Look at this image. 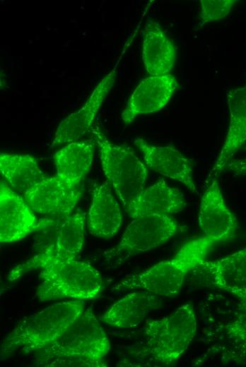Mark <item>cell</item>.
<instances>
[{"label": "cell", "instance_id": "obj_16", "mask_svg": "<svg viewBox=\"0 0 246 367\" xmlns=\"http://www.w3.org/2000/svg\"><path fill=\"white\" fill-rule=\"evenodd\" d=\"M230 121L226 140L210 172L207 181L225 169L226 165L246 141V83L230 89L227 94Z\"/></svg>", "mask_w": 246, "mask_h": 367}, {"label": "cell", "instance_id": "obj_23", "mask_svg": "<svg viewBox=\"0 0 246 367\" xmlns=\"http://www.w3.org/2000/svg\"><path fill=\"white\" fill-rule=\"evenodd\" d=\"M238 1L236 0H200L201 12L199 28L207 23L225 18Z\"/></svg>", "mask_w": 246, "mask_h": 367}, {"label": "cell", "instance_id": "obj_8", "mask_svg": "<svg viewBox=\"0 0 246 367\" xmlns=\"http://www.w3.org/2000/svg\"><path fill=\"white\" fill-rule=\"evenodd\" d=\"M85 215L76 212L62 219L54 241L45 250L11 269L8 279L14 281L30 271L59 261L76 258L85 239Z\"/></svg>", "mask_w": 246, "mask_h": 367}, {"label": "cell", "instance_id": "obj_5", "mask_svg": "<svg viewBox=\"0 0 246 367\" xmlns=\"http://www.w3.org/2000/svg\"><path fill=\"white\" fill-rule=\"evenodd\" d=\"M36 295L41 301L91 299L103 289L102 277L90 263L76 258L59 261L41 269Z\"/></svg>", "mask_w": 246, "mask_h": 367}, {"label": "cell", "instance_id": "obj_15", "mask_svg": "<svg viewBox=\"0 0 246 367\" xmlns=\"http://www.w3.org/2000/svg\"><path fill=\"white\" fill-rule=\"evenodd\" d=\"M193 272L240 301H246V248L218 260H206Z\"/></svg>", "mask_w": 246, "mask_h": 367}, {"label": "cell", "instance_id": "obj_25", "mask_svg": "<svg viewBox=\"0 0 246 367\" xmlns=\"http://www.w3.org/2000/svg\"><path fill=\"white\" fill-rule=\"evenodd\" d=\"M225 169L234 172L235 174H246V157L242 159H232L226 165Z\"/></svg>", "mask_w": 246, "mask_h": 367}, {"label": "cell", "instance_id": "obj_19", "mask_svg": "<svg viewBox=\"0 0 246 367\" xmlns=\"http://www.w3.org/2000/svg\"><path fill=\"white\" fill-rule=\"evenodd\" d=\"M122 222L120 207L107 182L93 189L88 212V227L90 233L99 239L113 238Z\"/></svg>", "mask_w": 246, "mask_h": 367}, {"label": "cell", "instance_id": "obj_9", "mask_svg": "<svg viewBox=\"0 0 246 367\" xmlns=\"http://www.w3.org/2000/svg\"><path fill=\"white\" fill-rule=\"evenodd\" d=\"M24 198L4 179L0 184V241L11 243L41 229L53 225L50 218L38 220Z\"/></svg>", "mask_w": 246, "mask_h": 367}, {"label": "cell", "instance_id": "obj_21", "mask_svg": "<svg viewBox=\"0 0 246 367\" xmlns=\"http://www.w3.org/2000/svg\"><path fill=\"white\" fill-rule=\"evenodd\" d=\"M95 143L93 139L78 140L57 151L54 156L56 175L69 186L78 188L90 169Z\"/></svg>", "mask_w": 246, "mask_h": 367}, {"label": "cell", "instance_id": "obj_10", "mask_svg": "<svg viewBox=\"0 0 246 367\" xmlns=\"http://www.w3.org/2000/svg\"><path fill=\"white\" fill-rule=\"evenodd\" d=\"M127 47V46L124 47L115 66L100 80L81 108L69 115L59 124L52 143V148L78 140L88 131L105 98L115 83L117 67Z\"/></svg>", "mask_w": 246, "mask_h": 367}, {"label": "cell", "instance_id": "obj_18", "mask_svg": "<svg viewBox=\"0 0 246 367\" xmlns=\"http://www.w3.org/2000/svg\"><path fill=\"white\" fill-rule=\"evenodd\" d=\"M162 301L161 296L146 291L131 292L113 303L100 320L112 327L133 328L152 311L159 308Z\"/></svg>", "mask_w": 246, "mask_h": 367}, {"label": "cell", "instance_id": "obj_3", "mask_svg": "<svg viewBox=\"0 0 246 367\" xmlns=\"http://www.w3.org/2000/svg\"><path fill=\"white\" fill-rule=\"evenodd\" d=\"M85 307L81 300L64 301L25 318L3 339L1 351L28 353L45 348L67 330Z\"/></svg>", "mask_w": 246, "mask_h": 367}, {"label": "cell", "instance_id": "obj_2", "mask_svg": "<svg viewBox=\"0 0 246 367\" xmlns=\"http://www.w3.org/2000/svg\"><path fill=\"white\" fill-rule=\"evenodd\" d=\"M214 245L204 236L189 241L172 258L124 279L112 289H139L161 297L175 296L182 289L188 274L206 260Z\"/></svg>", "mask_w": 246, "mask_h": 367}, {"label": "cell", "instance_id": "obj_13", "mask_svg": "<svg viewBox=\"0 0 246 367\" xmlns=\"http://www.w3.org/2000/svg\"><path fill=\"white\" fill-rule=\"evenodd\" d=\"M177 88V79L171 73L145 78L127 100L122 113L123 122L128 125L140 115L160 111L168 103Z\"/></svg>", "mask_w": 246, "mask_h": 367}, {"label": "cell", "instance_id": "obj_17", "mask_svg": "<svg viewBox=\"0 0 246 367\" xmlns=\"http://www.w3.org/2000/svg\"><path fill=\"white\" fill-rule=\"evenodd\" d=\"M186 202L182 193L161 179L144 188L125 208L134 219L145 215H170L184 210Z\"/></svg>", "mask_w": 246, "mask_h": 367}, {"label": "cell", "instance_id": "obj_24", "mask_svg": "<svg viewBox=\"0 0 246 367\" xmlns=\"http://www.w3.org/2000/svg\"><path fill=\"white\" fill-rule=\"evenodd\" d=\"M240 311L227 326V335L239 348L246 351V301H240Z\"/></svg>", "mask_w": 246, "mask_h": 367}, {"label": "cell", "instance_id": "obj_22", "mask_svg": "<svg viewBox=\"0 0 246 367\" xmlns=\"http://www.w3.org/2000/svg\"><path fill=\"white\" fill-rule=\"evenodd\" d=\"M0 170L7 183L23 195L46 177L36 158L30 155L1 152Z\"/></svg>", "mask_w": 246, "mask_h": 367}, {"label": "cell", "instance_id": "obj_12", "mask_svg": "<svg viewBox=\"0 0 246 367\" xmlns=\"http://www.w3.org/2000/svg\"><path fill=\"white\" fill-rule=\"evenodd\" d=\"M81 195L78 188L69 186L57 175L46 176L23 194L34 212L59 219L71 215Z\"/></svg>", "mask_w": 246, "mask_h": 367}, {"label": "cell", "instance_id": "obj_1", "mask_svg": "<svg viewBox=\"0 0 246 367\" xmlns=\"http://www.w3.org/2000/svg\"><path fill=\"white\" fill-rule=\"evenodd\" d=\"M109 339L90 309H85L55 341L36 351L37 365L47 367L106 366Z\"/></svg>", "mask_w": 246, "mask_h": 367}, {"label": "cell", "instance_id": "obj_6", "mask_svg": "<svg viewBox=\"0 0 246 367\" xmlns=\"http://www.w3.org/2000/svg\"><path fill=\"white\" fill-rule=\"evenodd\" d=\"M92 131L105 175L126 208L144 189L148 168L130 147L111 143L98 128Z\"/></svg>", "mask_w": 246, "mask_h": 367}, {"label": "cell", "instance_id": "obj_20", "mask_svg": "<svg viewBox=\"0 0 246 367\" xmlns=\"http://www.w3.org/2000/svg\"><path fill=\"white\" fill-rule=\"evenodd\" d=\"M176 56V48L160 25L148 18L142 45V60L147 73L151 76L170 73Z\"/></svg>", "mask_w": 246, "mask_h": 367}, {"label": "cell", "instance_id": "obj_7", "mask_svg": "<svg viewBox=\"0 0 246 367\" xmlns=\"http://www.w3.org/2000/svg\"><path fill=\"white\" fill-rule=\"evenodd\" d=\"M187 229L170 215L136 217L127 227L119 243L104 254L109 262L120 265L133 255L158 247Z\"/></svg>", "mask_w": 246, "mask_h": 367}, {"label": "cell", "instance_id": "obj_4", "mask_svg": "<svg viewBox=\"0 0 246 367\" xmlns=\"http://www.w3.org/2000/svg\"><path fill=\"white\" fill-rule=\"evenodd\" d=\"M191 302L179 306L165 317L146 322L144 344L139 354L158 363L170 366L184 353L197 332Z\"/></svg>", "mask_w": 246, "mask_h": 367}, {"label": "cell", "instance_id": "obj_11", "mask_svg": "<svg viewBox=\"0 0 246 367\" xmlns=\"http://www.w3.org/2000/svg\"><path fill=\"white\" fill-rule=\"evenodd\" d=\"M208 183L201 198L198 221L203 236L216 244L233 239L238 224L226 204L217 179Z\"/></svg>", "mask_w": 246, "mask_h": 367}, {"label": "cell", "instance_id": "obj_14", "mask_svg": "<svg viewBox=\"0 0 246 367\" xmlns=\"http://www.w3.org/2000/svg\"><path fill=\"white\" fill-rule=\"evenodd\" d=\"M146 165L151 170L180 182L193 193L199 194L193 176L192 161L170 145H156L141 138L134 140Z\"/></svg>", "mask_w": 246, "mask_h": 367}]
</instances>
